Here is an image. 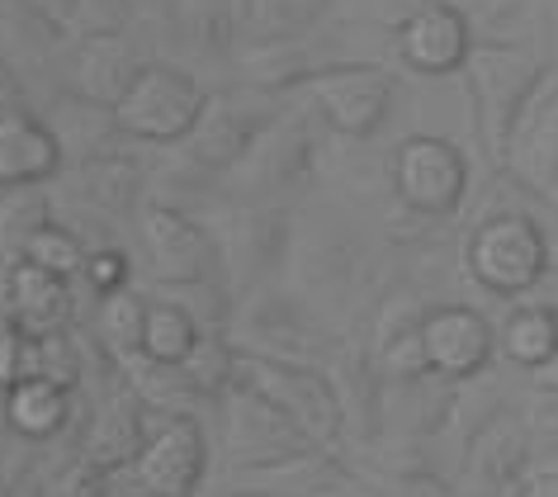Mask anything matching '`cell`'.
Returning a JSON list of instances; mask_svg holds the SVG:
<instances>
[{
    "label": "cell",
    "mask_w": 558,
    "mask_h": 497,
    "mask_svg": "<svg viewBox=\"0 0 558 497\" xmlns=\"http://www.w3.org/2000/svg\"><path fill=\"white\" fill-rule=\"evenodd\" d=\"M464 76H469L473 100H478V133L487 147V161L497 171H507L515 137H521L530 119V105H535V95L544 86V62H535L515 44H473Z\"/></svg>",
    "instance_id": "cell-1"
},
{
    "label": "cell",
    "mask_w": 558,
    "mask_h": 497,
    "mask_svg": "<svg viewBox=\"0 0 558 497\" xmlns=\"http://www.w3.org/2000/svg\"><path fill=\"white\" fill-rule=\"evenodd\" d=\"M236 351H242V347H236ZM236 384H246V389H256L260 398H270V403L284 412V417L294 422L317 450L337 454L345 440H351L341 393H337V384H331L327 369L242 351V355H236Z\"/></svg>",
    "instance_id": "cell-2"
},
{
    "label": "cell",
    "mask_w": 558,
    "mask_h": 497,
    "mask_svg": "<svg viewBox=\"0 0 558 497\" xmlns=\"http://www.w3.org/2000/svg\"><path fill=\"white\" fill-rule=\"evenodd\" d=\"M469 280L493 299H525L554 266V246L525 209L483 214L464 242Z\"/></svg>",
    "instance_id": "cell-3"
},
{
    "label": "cell",
    "mask_w": 558,
    "mask_h": 497,
    "mask_svg": "<svg viewBox=\"0 0 558 497\" xmlns=\"http://www.w3.org/2000/svg\"><path fill=\"white\" fill-rule=\"evenodd\" d=\"M208 95L185 66L171 62H147L143 76L133 81V90L114 105V119L123 137L151 147H180L194 133V123L204 119Z\"/></svg>",
    "instance_id": "cell-4"
},
{
    "label": "cell",
    "mask_w": 558,
    "mask_h": 497,
    "mask_svg": "<svg viewBox=\"0 0 558 497\" xmlns=\"http://www.w3.org/2000/svg\"><path fill=\"white\" fill-rule=\"evenodd\" d=\"M393 195L402 209H412L422 223H445L459 214L469 195V161L450 137L412 133L393 151Z\"/></svg>",
    "instance_id": "cell-5"
},
{
    "label": "cell",
    "mask_w": 558,
    "mask_h": 497,
    "mask_svg": "<svg viewBox=\"0 0 558 497\" xmlns=\"http://www.w3.org/2000/svg\"><path fill=\"white\" fill-rule=\"evenodd\" d=\"M284 95H270V90H232V95H214L204 109V119L194 123V133L185 137V157L199 166L208 175H222V171H236L246 161V151L260 143V133L284 114Z\"/></svg>",
    "instance_id": "cell-6"
},
{
    "label": "cell",
    "mask_w": 558,
    "mask_h": 497,
    "mask_svg": "<svg viewBox=\"0 0 558 497\" xmlns=\"http://www.w3.org/2000/svg\"><path fill=\"white\" fill-rule=\"evenodd\" d=\"M228 337L242 351L275 355V361H294V365H317V369H327L341 347V337H331L317 323V313L308 303L289 299V294H256L246 303V317Z\"/></svg>",
    "instance_id": "cell-7"
},
{
    "label": "cell",
    "mask_w": 558,
    "mask_h": 497,
    "mask_svg": "<svg viewBox=\"0 0 558 497\" xmlns=\"http://www.w3.org/2000/svg\"><path fill=\"white\" fill-rule=\"evenodd\" d=\"M308 105L323 114V123L345 143H374L393 109V76L374 62H341L317 72L308 86Z\"/></svg>",
    "instance_id": "cell-8"
},
{
    "label": "cell",
    "mask_w": 558,
    "mask_h": 497,
    "mask_svg": "<svg viewBox=\"0 0 558 497\" xmlns=\"http://www.w3.org/2000/svg\"><path fill=\"white\" fill-rule=\"evenodd\" d=\"M143 246H147L151 275L166 289L208 284L222 266L214 228L190 218L180 204H143Z\"/></svg>",
    "instance_id": "cell-9"
},
{
    "label": "cell",
    "mask_w": 558,
    "mask_h": 497,
    "mask_svg": "<svg viewBox=\"0 0 558 497\" xmlns=\"http://www.w3.org/2000/svg\"><path fill=\"white\" fill-rule=\"evenodd\" d=\"M218 403H222V446H228L232 469H265L289 460V454L317 450L270 398H260L246 384H232Z\"/></svg>",
    "instance_id": "cell-10"
},
{
    "label": "cell",
    "mask_w": 558,
    "mask_h": 497,
    "mask_svg": "<svg viewBox=\"0 0 558 497\" xmlns=\"http://www.w3.org/2000/svg\"><path fill=\"white\" fill-rule=\"evenodd\" d=\"M218 238V256L228 266L232 284L242 294H256L265 284V275H275L294 252V228H289V214L275 209V204H242V209L228 214V223Z\"/></svg>",
    "instance_id": "cell-11"
},
{
    "label": "cell",
    "mask_w": 558,
    "mask_h": 497,
    "mask_svg": "<svg viewBox=\"0 0 558 497\" xmlns=\"http://www.w3.org/2000/svg\"><path fill=\"white\" fill-rule=\"evenodd\" d=\"M313 166H317V143L308 137V123L299 114H279L270 129L260 133V143L246 151V161L236 171H246V195H256L260 204H275L299 195L303 185L313 181Z\"/></svg>",
    "instance_id": "cell-12"
},
{
    "label": "cell",
    "mask_w": 558,
    "mask_h": 497,
    "mask_svg": "<svg viewBox=\"0 0 558 497\" xmlns=\"http://www.w3.org/2000/svg\"><path fill=\"white\" fill-rule=\"evenodd\" d=\"M208 474V436L199 417H166L137 454L133 478L147 497H194Z\"/></svg>",
    "instance_id": "cell-13"
},
{
    "label": "cell",
    "mask_w": 558,
    "mask_h": 497,
    "mask_svg": "<svg viewBox=\"0 0 558 497\" xmlns=\"http://www.w3.org/2000/svg\"><path fill=\"white\" fill-rule=\"evenodd\" d=\"M422 341H426L430 375L454 379V384L483 379L497 355L493 323L478 308H469V303H440V308H430L422 317Z\"/></svg>",
    "instance_id": "cell-14"
},
{
    "label": "cell",
    "mask_w": 558,
    "mask_h": 497,
    "mask_svg": "<svg viewBox=\"0 0 558 497\" xmlns=\"http://www.w3.org/2000/svg\"><path fill=\"white\" fill-rule=\"evenodd\" d=\"M147 440H151L147 403L129 384H114V389H105V398L90 408L86 426H81V440H76V454L109 469V474H129L137 464V454L147 450Z\"/></svg>",
    "instance_id": "cell-15"
},
{
    "label": "cell",
    "mask_w": 558,
    "mask_h": 497,
    "mask_svg": "<svg viewBox=\"0 0 558 497\" xmlns=\"http://www.w3.org/2000/svg\"><path fill=\"white\" fill-rule=\"evenodd\" d=\"M469 52H473V24L450 0H426L398 29V58L408 72H422V76L464 72Z\"/></svg>",
    "instance_id": "cell-16"
},
{
    "label": "cell",
    "mask_w": 558,
    "mask_h": 497,
    "mask_svg": "<svg viewBox=\"0 0 558 497\" xmlns=\"http://www.w3.org/2000/svg\"><path fill=\"white\" fill-rule=\"evenodd\" d=\"M0 308L24 337H58V331L76 327V303H72V280L52 275L34 260H15L0 275Z\"/></svg>",
    "instance_id": "cell-17"
},
{
    "label": "cell",
    "mask_w": 558,
    "mask_h": 497,
    "mask_svg": "<svg viewBox=\"0 0 558 497\" xmlns=\"http://www.w3.org/2000/svg\"><path fill=\"white\" fill-rule=\"evenodd\" d=\"M72 58V29L34 5V0H0V66L10 76H48Z\"/></svg>",
    "instance_id": "cell-18"
},
{
    "label": "cell",
    "mask_w": 558,
    "mask_h": 497,
    "mask_svg": "<svg viewBox=\"0 0 558 497\" xmlns=\"http://www.w3.org/2000/svg\"><path fill=\"white\" fill-rule=\"evenodd\" d=\"M530 454H535V436H530L525 417L501 408L493 422H483L478 432L469 436L464 446V478L473 483L478 493L497 497L515 488L525 474H530Z\"/></svg>",
    "instance_id": "cell-19"
},
{
    "label": "cell",
    "mask_w": 558,
    "mask_h": 497,
    "mask_svg": "<svg viewBox=\"0 0 558 497\" xmlns=\"http://www.w3.org/2000/svg\"><path fill=\"white\" fill-rule=\"evenodd\" d=\"M331 384L341 393V408H345V426L351 436L360 440H379L384 436V369H379V355H374L369 337H341L337 355L327 365Z\"/></svg>",
    "instance_id": "cell-20"
},
{
    "label": "cell",
    "mask_w": 558,
    "mask_h": 497,
    "mask_svg": "<svg viewBox=\"0 0 558 497\" xmlns=\"http://www.w3.org/2000/svg\"><path fill=\"white\" fill-rule=\"evenodd\" d=\"M66 62H72V90L95 105H109V109L133 90V81L143 76V66H147L133 52L129 34H76Z\"/></svg>",
    "instance_id": "cell-21"
},
{
    "label": "cell",
    "mask_w": 558,
    "mask_h": 497,
    "mask_svg": "<svg viewBox=\"0 0 558 497\" xmlns=\"http://www.w3.org/2000/svg\"><path fill=\"white\" fill-rule=\"evenodd\" d=\"M62 147L29 109H0V190L52 185L62 171Z\"/></svg>",
    "instance_id": "cell-22"
},
{
    "label": "cell",
    "mask_w": 558,
    "mask_h": 497,
    "mask_svg": "<svg viewBox=\"0 0 558 497\" xmlns=\"http://www.w3.org/2000/svg\"><path fill=\"white\" fill-rule=\"evenodd\" d=\"M72 412H76V393L52 379H24L0 398V417H5V426L24 446H48V440H58L66 426H72Z\"/></svg>",
    "instance_id": "cell-23"
},
{
    "label": "cell",
    "mask_w": 558,
    "mask_h": 497,
    "mask_svg": "<svg viewBox=\"0 0 558 497\" xmlns=\"http://www.w3.org/2000/svg\"><path fill=\"white\" fill-rule=\"evenodd\" d=\"M76 181V195L86 204V214H95L105 223V218H133L143 214L137 204H143V190H147V175L143 166L119 157V151H105V157L95 161H81L72 171Z\"/></svg>",
    "instance_id": "cell-24"
},
{
    "label": "cell",
    "mask_w": 558,
    "mask_h": 497,
    "mask_svg": "<svg viewBox=\"0 0 558 497\" xmlns=\"http://www.w3.org/2000/svg\"><path fill=\"white\" fill-rule=\"evenodd\" d=\"M44 123L52 129V137H58L62 157L76 161V166L105 157L109 143H114V137H123L114 109H109V105H95V100H86V95H76V90H72V95H58Z\"/></svg>",
    "instance_id": "cell-25"
},
{
    "label": "cell",
    "mask_w": 558,
    "mask_h": 497,
    "mask_svg": "<svg viewBox=\"0 0 558 497\" xmlns=\"http://www.w3.org/2000/svg\"><path fill=\"white\" fill-rule=\"evenodd\" d=\"M119 369H123V384L147 403V412H161V417H194V403H204L199 389L185 379L180 365H161V361H151V355L133 351L119 361Z\"/></svg>",
    "instance_id": "cell-26"
},
{
    "label": "cell",
    "mask_w": 558,
    "mask_h": 497,
    "mask_svg": "<svg viewBox=\"0 0 558 497\" xmlns=\"http://www.w3.org/2000/svg\"><path fill=\"white\" fill-rule=\"evenodd\" d=\"M497 347L507 355V365L535 375L558 351V308H549V303H515V308L501 317Z\"/></svg>",
    "instance_id": "cell-27"
},
{
    "label": "cell",
    "mask_w": 558,
    "mask_h": 497,
    "mask_svg": "<svg viewBox=\"0 0 558 497\" xmlns=\"http://www.w3.org/2000/svg\"><path fill=\"white\" fill-rule=\"evenodd\" d=\"M48 223H52L48 185H20V190L0 195V260H5V270L15 266V260H24V246Z\"/></svg>",
    "instance_id": "cell-28"
},
{
    "label": "cell",
    "mask_w": 558,
    "mask_h": 497,
    "mask_svg": "<svg viewBox=\"0 0 558 497\" xmlns=\"http://www.w3.org/2000/svg\"><path fill=\"white\" fill-rule=\"evenodd\" d=\"M147 308L151 299H143L137 289H114V294H100V308H95V337L100 347L123 361V355L143 351V327H147Z\"/></svg>",
    "instance_id": "cell-29"
},
{
    "label": "cell",
    "mask_w": 558,
    "mask_h": 497,
    "mask_svg": "<svg viewBox=\"0 0 558 497\" xmlns=\"http://www.w3.org/2000/svg\"><path fill=\"white\" fill-rule=\"evenodd\" d=\"M199 331L204 327L194 323L175 299H151L147 327H143V355H151V361H161V365H180L194 351Z\"/></svg>",
    "instance_id": "cell-30"
},
{
    "label": "cell",
    "mask_w": 558,
    "mask_h": 497,
    "mask_svg": "<svg viewBox=\"0 0 558 497\" xmlns=\"http://www.w3.org/2000/svg\"><path fill=\"white\" fill-rule=\"evenodd\" d=\"M236 341L228 331H199V341H194V351L180 361L185 369V379L199 389V398H222L236 384Z\"/></svg>",
    "instance_id": "cell-31"
},
{
    "label": "cell",
    "mask_w": 558,
    "mask_h": 497,
    "mask_svg": "<svg viewBox=\"0 0 558 497\" xmlns=\"http://www.w3.org/2000/svg\"><path fill=\"white\" fill-rule=\"evenodd\" d=\"M86 256H90V246L66 223H58V218H52L44 232H34V242L24 246V260H34V266H44L52 275H66V280L86 270Z\"/></svg>",
    "instance_id": "cell-32"
},
{
    "label": "cell",
    "mask_w": 558,
    "mask_h": 497,
    "mask_svg": "<svg viewBox=\"0 0 558 497\" xmlns=\"http://www.w3.org/2000/svg\"><path fill=\"white\" fill-rule=\"evenodd\" d=\"M24 379H44V347H38V337H24L5 317L0 323V398Z\"/></svg>",
    "instance_id": "cell-33"
},
{
    "label": "cell",
    "mask_w": 558,
    "mask_h": 497,
    "mask_svg": "<svg viewBox=\"0 0 558 497\" xmlns=\"http://www.w3.org/2000/svg\"><path fill=\"white\" fill-rule=\"evenodd\" d=\"M327 5L331 0H256L251 20L260 24V38H289V34H308L327 15Z\"/></svg>",
    "instance_id": "cell-34"
},
{
    "label": "cell",
    "mask_w": 558,
    "mask_h": 497,
    "mask_svg": "<svg viewBox=\"0 0 558 497\" xmlns=\"http://www.w3.org/2000/svg\"><path fill=\"white\" fill-rule=\"evenodd\" d=\"M129 474H133V469H129ZM114 483H119V474H109V469L72 454V460H66L58 474L44 483V488H48V497H119Z\"/></svg>",
    "instance_id": "cell-35"
},
{
    "label": "cell",
    "mask_w": 558,
    "mask_h": 497,
    "mask_svg": "<svg viewBox=\"0 0 558 497\" xmlns=\"http://www.w3.org/2000/svg\"><path fill=\"white\" fill-rule=\"evenodd\" d=\"M374 355H379V369H384V379H388V384H408V379H422V375H430L422 327L398 331V337H393V341H384V347L374 351Z\"/></svg>",
    "instance_id": "cell-36"
},
{
    "label": "cell",
    "mask_w": 558,
    "mask_h": 497,
    "mask_svg": "<svg viewBox=\"0 0 558 497\" xmlns=\"http://www.w3.org/2000/svg\"><path fill=\"white\" fill-rule=\"evenodd\" d=\"M137 20V0H76L72 34H129Z\"/></svg>",
    "instance_id": "cell-37"
},
{
    "label": "cell",
    "mask_w": 558,
    "mask_h": 497,
    "mask_svg": "<svg viewBox=\"0 0 558 497\" xmlns=\"http://www.w3.org/2000/svg\"><path fill=\"white\" fill-rule=\"evenodd\" d=\"M95 289V299L100 294H114V289H129V256H123V246L105 242V246H90L86 256V270H81Z\"/></svg>",
    "instance_id": "cell-38"
},
{
    "label": "cell",
    "mask_w": 558,
    "mask_h": 497,
    "mask_svg": "<svg viewBox=\"0 0 558 497\" xmlns=\"http://www.w3.org/2000/svg\"><path fill=\"white\" fill-rule=\"evenodd\" d=\"M521 417H525V426H530V436L558 450V393L535 389V398H530V408L521 412Z\"/></svg>",
    "instance_id": "cell-39"
},
{
    "label": "cell",
    "mask_w": 558,
    "mask_h": 497,
    "mask_svg": "<svg viewBox=\"0 0 558 497\" xmlns=\"http://www.w3.org/2000/svg\"><path fill=\"white\" fill-rule=\"evenodd\" d=\"M515 497H558V469H530V474L515 483Z\"/></svg>",
    "instance_id": "cell-40"
},
{
    "label": "cell",
    "mask_w": 558,
    "mask_h": 497,
    "mask_svg": "<svg viewBox=\"0 0 558 497\" xmlns=\"http://www.w3.org/2000/svg\"><path fill=\"white\" fill-rule=\"evenodd\" d=\"M38 10H44V15H52L58 24H66V29H72V15H76V0H34Z\"/></svg>",
    "instance_id": "cell-41"
},
{
    "label": "cell",
    "mask_w": 558,
    "mask_h": 497,
    "mask_svg": "<svg viewBox=\"0 0 558 497\" xmlns=\"http://www.w3.org/2000/svg\"><path fill=\"white\" fill-rule=\"evenodd\" d=\"M10 497H48V488H44V478H34V474H15Z\"/></svg>",
    "instance_id": "cell-42"
},
{
    "label": "cell",
    "mask_w": 558,
    "mask_h": 497,
    "mask_svg": "<svg viewBox=\"0 0 558 497\" xmlns=\"http://www.w3.org/2000/svg\"><path fill=\"white\" fill-rule=\"evenodd\" d=\"M530 384L535 389H549V393H558V351H554V361H544L535 375H530Z\"/></svg>",
    "instance_id": "cell-43"
},
{
    "label": "cell",
    "mask_w": 558,
    "mask_h": 497,
    "mask_svg": "<svg viewBox=\"0 0 558 497\" xmlns=\"http://www.w3.org/2000/svg\"><path fill=\"white\" fill-rule=\"evenodd\" d=\"M137 10H151V15H161V10H180V0H137Z\"/></svg>",
    "instance_id": "cell-44"
},
{
    "label": "cell",
    "mask_w": 558,
    "mask_h": 497,
    "mask_svg": "<svg viewBox=\"0 0 558 497\" xmlns=\"http://www.w3.org/2000/svg\"><path fill=\"white\" fill-rule=\"evenodd\" d=\"M232 10H236V20H251V10H256V0H232Z\"/></svg>",
    "instance_id": "cell-45"
},
{
    "label": "cell",
    "mask_w": 558,
    "mask_h": 497,
    "mask_svg": "<svg viewBox=\"0 0 558 497\" xmlns=\"http://www.w3.org/2000/svg\"><path fill=\"white\" fill-rule=\"evenodd\" d=\"M218 497H270V493H246V488H232V493H218Z\"/></svg>",
    "instance_id": "cell-46"
},
{
    "label": "cell",
    "mask_w": 558,
    "mask_h": 497,
    "mask_svg": "<svg viewBox=\"0 0 558 497\" xmlns=\"http://www.w3.org/2000/svg\"><path fill=\"white\" fill-rule=\"evenodd\" d=\"M515 5H525V0H497V15L501 10H515Z\"/></svg>",
    "instance_id": "cell-47"
},
{
    "label": "cell",
    "mask_w": 558,
    "mask_h": 497,
    "mask_svg": "<svg viewBox=\"0 0 558 497\" xmlns=\"http://www.w3.org/2000/svg\"><path fill=\"white\" fill-rule=\"evenodd\" d=\"M10 483H15V478H10V474H0V497H10Z\"/></svg>",
    "instance_id": "cell-48"
},
{
    "label": "cell",
    "mask_w": 558,
    "mask_h": 497,
    "mask_svg": "<svg viewBox=\"0 0 558 497\" xmlns=\"http://www.w3.org/2000/svg\"><path fill=\"white\" fill-rule=\"evenodd\" d=\"M549 204H554V209H558V175H554V190H549Z\"/></svg>",
    "instance_id": "cell-49"
},
{
    "label": "cell",
    "mask_w": 558,
    "mask_h": 497,
    "mask_svg": "<svg viewBox=\"0 0 558 497\" xmlns=\"http://www.w3.org/2000/svg\"><path fill=\"white\" fill-rule=\"evenodd\" d=\"M137 497H147V493H137Z\"/></svg>",
    "instance_id": "cell-50"
},
{
    "label": "cell",
    "mask_w": 558,
    "mask_h": 497,
    "mask_svg": "<svg viewBox=\"0 0 558 497\" xmlns=\"http://www.w3.org/2000/svg\"><path fill=\"white\" fill-rule=\"evenodd\" d=\"M0 195H5V190H0Z\"/></svg>",
    "instance_id": "cell-51"
}]
</instances>
